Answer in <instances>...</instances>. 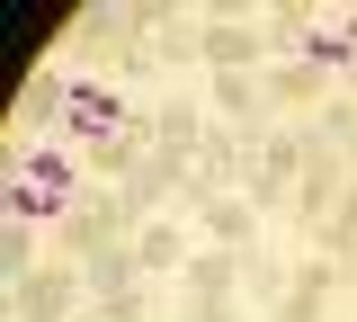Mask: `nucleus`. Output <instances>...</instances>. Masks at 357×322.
Masks as SVG:
<instances>
[{
    "label": "nucleus",
    "mask_w": 357,
    "mask_h": 322,
    "mask_svg": "<svg viewBox=\"0 0 357 322\" xmlns=\"http://www.w3.org/2000/svg\"><path fill=\"white\" fill-rule=\"evenodd\" d=\"M295 180H304V126H268L250 152V180H241V197L259 206L268 233H286V215H295Z\"/></svg>",
    "instance_id": "nucleus-1"
},
{
    "label": "nucleus",
    "mask_w": 357,
    "mask_h": 322,
    "mask_svg": "<svg viewBox=\"0 0 357 322\" xmlns=\"http://www.w3.org/2000/svg\"><path fill=\"white\" fill-rule=\"evenodd\" d=\"M188 54H197V72H206V81H215V72H259V63H268L259 9H197Z\"/></svg>",
    "instance_id": "nucleus-2"
},
{
    "label": "nucleus",
    "mask_w": 357,
    "mask_h": 322,
    "mask_svg": "<svg viewBox=\"0 0 357 322\" xmlns=\"http://www.w3.org/2000/svg\"><path fill=\"white\" fill-rule=\"evenodd\" d=\"M259 98H268V117L277 126H312L331 98H340V72H321V63H259Z\"/></svg>",
    "instance_id": "nucleus-3"
},
{
    "label": "nucleus",
    "mask_w": 357,
    "mask_h": 322,
    "mask_svg": "<svg viewBox=\"0 0 357 322\" xmlns=\"http://www.w3.org/2000/svg\"><path fill=\"white\" fill-rule=\"evenodd\" d=\"M215 135V108H206V81H170V90L152 98V152H178V161H197Z\"/></svg>",
    "instance_id": "nucleus-4"
},
{
    "label": "nucleus",
    "mask_w": 357,
    "mask_h": 322,
    "mask_svg": "<svg viewBox=\"0 0 357 322\" xmlns=\"http://www.w3.org/2000/svg\"><path fill=\"white\" fill-rule=\"evenodd\" d=\"M126 251H134V277H143V286H170V277L188 269V251H197V224H188V215H152L143 233H126Z\"/></svg>",
    "instance_id": "nucleus-5"
},
{
    "label": "nucleus",
    "mask_w": 357,
    "mask_h": 322,
    "mask_svg": "<svg viewBox=\"0 0 357 322\" xmlns=\"http://www.w3.org/2000/svg\"><path fill=\"white\" fill-rule=\"evenodd\" d=\"M178 215L197 224V242H215V251H259V242H268V224H259L250 197H188Z\"/></svg>",
    "instance_id": "nucleus-6"
},
{
    "label": "nucleus",
    "mask_w": 357,
    "mask_h": 322,
    "mask_svg": "<svg viewBox=\"0 0 357 322\" xmlns=\"http://www.w3.org/2000/svg\"><path fill=\"white\" fill-rule=\"evenodd\" d=\"M178 305H206V295H241V251H215V242H197L188 251V269L170 277Z\"/></svg>",
    "instance_id": "nucleus-7"
},
{
    "label": "nucleus",
    "mask_w": 357,
    "mask_h": 322,
    "mask_svg": "<svg viewBox=\"0 0 357 322\" xmlns=\"http://www.w3.org/2000/svg\"><path fill=\"white\" fill-rule=\"evenodd\" d=\"M286 286H295V251H286V233H268L259 251H241V295H250L259 314L286 295Z\"/></svg>",
    "instance_id": "nucleus-8"
},
{
    "label": "nucleus",
    "mask_w": 357,
    "mask_h": 322,
    "mask_svg": "<svg viewBox=\"0 0 357 322\" xmlns=\"http://www.w3.org/2000/svg\"><path fill=\"white\" fill-rule=\"evenodd\" d=\"M206 108H215V126H250V135L277 126L268 98H259V72H215V81H206Z\"/></svg>",
    "instance_id": "nucleus-9"
},
{
    "label": "nucleus",
    "mask_w": 357,
    "mask_h": 322,
    "mask_svg": "<svg viewBox=\"0 0 357 322\" xmlns=\"http://www.w3.org/2000/svg\"><path fill=\"white\" fill-rule=\"evenodd\" d=\"M312 27H321V9H312V0H268V9H259L268 63H286V54H304V45H312Z\"/></svg>",
    "instance_id": "nucleus-10"
},
{
    "label": "nucleus",
    "mask_w": 357,
    "mask_h": 322,
    "mask_svg": "<svg viewBox=\"0 0 357 322\" xmlns=\"http://www.w3.org/2000/svg\"><path fill=\"white\" fill-rule=\"evenodd\" d=\"M304 135H312V143H331V152H357V98L340 90V98H331V108L304 126Z\"/></svg>",
    "instance_id": "nucleus-11"
},
{
    "label": "nucleus",
    "mask_w": 357,
    "mask_h": 322,
    "mask_svg": "<svg viewBox=\"0 0 357 322\" xmlns=\"http://www.w3.org/2000/svg\"><path fill=\"white\" fill-rule=\"evenodd\" d=\"M81 277H89V295H126V286H143V277H134V251H126V242H116V251H98Z\"/></svg>",
    "instance_id": "nucleus-12"
},
{
    "label": "nucleus",
    "mask_w": 357,
    "mask_h": 322,
    "mask_svg": "<svg viewBox=\"0 0 357 322\" xmlns=\"http://www.w3.org/2000/svg\"><path fill=\"white\" fill-rule=\"evenodd\" d=\"M331 314H340L331 295H312V286H286V295H277V305H268L259 322H331Z\"/></svg>",
    "instance_id": "nucleus-13"
},
{
    "label": "nucleus",
    "mask_w": 357,
    "mask_h": 322,
    "mask_svg": "<svg viewBox=\"0 0 357 322\" xmlns=\"http://www.w3.org/2000/svg\"><path fill=\"white\" fill-rule=\"evenodd\" d=\"M188 322H259V305L250 295H206V305H178Z\"/></svg>",
    "instance_id": "nucleus-14"
},
{
    "label": "nucleus",
    "mask_w": 357,
    "mask_h": 322,
    "mask_svg": "<svg viewBox=\"0 0 357 322\" xmlns=\"http://www.w3.org/2000/svg\"><path fill=\"white\" fill-rule=\"evenodd\" d=\"M340 322H357V286H349V295H340Z\"/></svg>",
    "instance_id": "nucleus-15"
},
{
    "label": "nucleus",
    "mask_w": 357,
    "mask_h": 322,
    "mask_svg": "<svg viewBox=\"0 0 357 322\" xmlns=\"http://www.w3.org/2000/svg\"><path fill=\"white\" fill-rule=\"evenodd\" d=\"M152 322H188V314H178V305H170V314H152Z\"/></svg>",
    "instance_id": "nucleus-16"
},
{
    "label": "nucleus",
    "mask_w": 357,
    "mask_h": 322,
    "mask_svg": "<svg viewBox=\"0 0 357 322\" xmlns=\"http://www.w3.org/2000/svg\"><path fill=\"white\" fill-rule=\"evenodd\" d=\"M340 90H349V98H357V72H349V81H340Z\"/></svg>",
    "instance_id": "nucleus-17"
},
{
    "label": "nucleus",
    "mask_w": 357,
    "mask_h": 322,
    "mask_svg": "<svg viewBox=\"0 0 357 322\" xmlns=\"http://www.w3.org/2000/svg\"><path fill=\"white\" fill-rule=\"evenodd\" d=\"M349 180H357V152H349Z\"/></svg>",
    "instance_id": "nucleus-18"
},
{
    "label": "nucleus",
    "mask_w": 357,
    "mask_h": 322,
    "mask_svg": "<svg viewBox=\"0 0 357 322\" xmlns=\"http://www.w3.org/2000/svg\"><path fill=\"white\" fill-rule=\"evenodd\" d=\"M331 322H340V314H331Z\"/></svg>",
    "instance_id": "nucleus-19"
}]
</instances>
